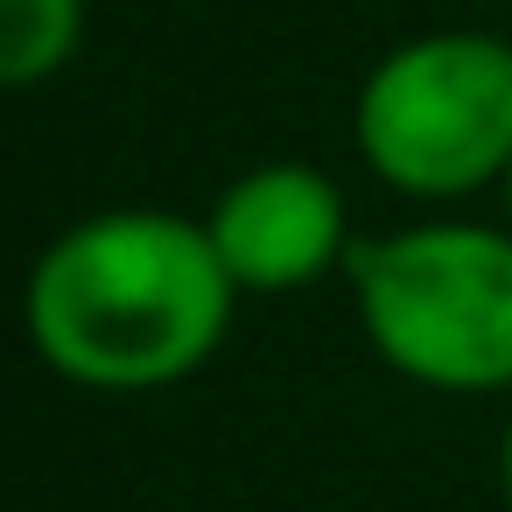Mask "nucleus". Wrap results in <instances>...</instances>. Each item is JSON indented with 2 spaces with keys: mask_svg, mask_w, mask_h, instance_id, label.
I'll list each match as a JSON object with an SVG mask.
<instances>
[{
  "mask_svg": "<svg viewBox=\"0 0 512 512\" xmlns=\"http://www.w3.org/2000/svg\"><path fill=\"white\" fill-rule=\"evenodd\" d=\"M372 358L421 393H512V225L428 218L344 260Z\"/></svg>",
  "mask_w": 512,
  "mask_h": 512,
  "instance_id": "nucleus-2",
  "label": "nucleus"
},
{
  "mask_svg": "<svg viewBox=\"0 0 512 512\" xmlns=\"http://www.w3.org/2000/svg\"><path fill=\"white\" fill-rule=\"evenodd\" d=\"M239 281L204 218L120 204L64 225L22 288L36 358L85 393H162L197 379L232 337Z\"/></svg>",
  "mask_w": 512,
  "mask_h": 512,
  "instance_id": "nucleus-1",
  "label": "nucleus"
},
{
  "mask_svg": "<svg viewBox=\"0 0 512 512\" xmlns=\"http://www.w3.org/2000/svg\"><path fill=\"white\" fill-rule=\"evenodd\" d=\"M498 197H505V225H512V169H505V183H498Z\"/></svg>",
  "mask_w": 512,
  "mask_h": 512,
  "instance_id": "nucleus-7",
  "label": "nucleus"
},
{
  "mask_svg": "<svg viewBox=\"0 0 512 512\" xmlns=\"http://www.w3.org/2000/svg\"><path fill=\"white\" fill-rule=\"evenodd\" d=\"M204 232H211L225 274L239 281V295H295V288H316L358 246L351 239L344 190L316 162H260V169L232 176L211 197Z\"/></svg>",
  "mask_w": 512,
  "mask_h": 512,
  "instance_id": "nucleus-4",
  "label": "nucleus"
},
{
  "mask_svg": "<svg viewBox=\"0 0 512 512\" xmlns=\"http://www.w3.org/2000/svg\"><path fill=\"white\" fill-rule=\"evenodd\" d=\"M85 43V0H0V85L29 92Z\"/></svg>",
  "mask_w": 512,
  "mask_h": 512,
  "instance_id": "nucleus-5",
  "label": "nucleus"
},
{
  "mask_svg": "<svg viewBox=\"0 0 512 512\" xmlns=\"http://www.w3.org/2000/svg\"><path fill=\"white\" fill-rule=\"evenodd\" d=\"M498 491H505V512H512V421H505V442H498Z\"/></svg>",
  "mask_w": 512,
  "mask_h": 512,
  "instance_id": "nucleus-6",
  "label": "nucleus"
},
{
  "mask_svg": "<svg viewBox=\"0 0 512 512\" xmlns=\"http://www.w3.org/2000/svg\"><path fill=\"white\" fill-rule=\"evenodd\" d=\"M358 162L414 197L463 204L512 169V43L491 29H428L393 43L351 106Z\"/></svg>",
  "mask_w": 512,
  "mask_h": 512,
  "instance_id": "nucleus-3",
  "label": "nucleus"
}]
</instances>
